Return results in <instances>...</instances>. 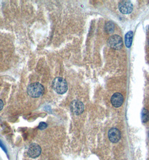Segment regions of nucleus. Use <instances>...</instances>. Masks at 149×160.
<instances>
[{"label": "nucleus", "instance_id": "3", "mask_svg": "<svg viewBox=\"0 0 149 160\" xmlns=\"http://www.w3.org/2000/svg\"><path fill=\"white\" fill-rule=\"evenodd\" d=\"M108 44L111 48L114 49H120L123 47V41L121 37L114 35L110 37L108 40Z\"/></svg>", "mask_w": 149, "mask_h": 160}, {"label": "nucleus", "instance_id": "2", "mask_svg": "<svg viewBox=\"0 0 149 160\" xmlns=\"http://www.w3.org/2000/svg\"><path fill=\"white\" fill-rule=\"evenodd\" d=\"M53 88L58 94H63L67 91L68 85L65 79L61 77H57L53 82Z\"/></svg>", "mask_w": 149, "mask_h": 160}, {"label": "nucleus", "instance_id": "13", "mask_svg": "<svg viewBox=\"0 0 149 160\" xmlns=\"http://www.w3.org/2000/svg\"><path fill=\"white\" fill-rule=\"evenodd\" d=\"M0 147H1V148H2V150L6 152V153H7V149H6L5 145H4V143H3L1 141V140H0Z\"/></svg>", "mask_w": 149, "mask_h": 160}, {"label": "nucleus", "instance_id": "4", "mask_svg": "<svg viewBox=\"0 0 149 160\" xmlns=\"http://www.w3.org/2000/svg\"><path fill=\"white\" fill-rule=\"evenodd\" d=\"M119 9L124 14H129L133 10V5L131 1L128 0L121 1L119 3Z\"/></svg>", "mask_w": 149, "mask_h": 160}, {"label": "nucleus", "instance_id": "9", "mask_svg": "<svg viewBox=\"0 0 149 160\" xmlns=\"http://www.w3.org/2000/svg\"><path fill=\"white\" fill-rule=\"evenodd\" d=\"M133 36V33L132 31H129L127 32L125 35V44L127 48H130L131 46Z\"/></svg>", "mask_w": 149, "mask_h": 160}, {"label": "nucleus", "instance_id": "6", "mask_svg": "<svg viewBox=\"0 0 149 160\" xmlns=\"http://www.w3.org/2000/svg\"><path fill=\"white\" fill-rule=\"evenodd\" d=\"M41 151L42 150L40 146L37 144L33 143L29 146L28 155L31 158H35L40 156Z\"/></svg>", "mask_w": 149, "mask_h": 160}, {"label": "nucleus", "instance_id": "11", "mask_svg": "<svg viewBox=\"0 0 149 160\" xmlns=\"http://www.w3.org/2000/svg\"><path fill=\"white\" fill-rule=\"evenodd\" d=\"M114 24H113L112 21L108 22L106 24V25H105V30H106L108 33H112L113 31H114Z\"/></svg>", "mask_w": 149, "mask_h": 160}, {"label": "nucleus", "instance_id": "7", "mask_svg": "<svg viewBox=\"0 0 149 160\" xmlns=\"http://www.w3.org/2000/svg\"><path fill=\"white\" fill-rule=\"evenodd\" d=\"M108 137L112 143H117L121 138V132L117 128H112L108 132Z\"/></svg>", "mask_w": 149, "mask_h": 160}, {"label": "nucleus", "instance_id": "12", "mask_svg": "<svg viewBox=\"0 0 149 160\" xmlns=\"http://www.w3.org/2000/svg\"><path fill=\"white\" fill-rule=\"evenodd\" d=\"M47 128V124L44 122H40L38 126V129H39L40 130H44Z\"/></svg>", "mask_w": 149, "mask_h": 160}, {"label": "nucleus", "instance_id": "14", "mask_svg": "<svg viewBox=\"0 0 149 160\" xmlns=\"http://www.w3.org/2000/svg\"><path fill=\"white\" fill-rule=\"evenodd\" d=\"M3 107H4V103H3L2 101L0 99V111L2 110Z\"/></svg>", "mask_w": 149, "mask_h": 160}, {"label": "nucleus", "instance_id": "5", "mask_svg": "<svg viewBox=\"0 0 149 160\" xmlns=\"http://www.w3.org/2000/svg\"><path fill=\"white\" fill-rule=\"evenodd\" d=\"M71 109L72 112L79 115L81 114L84 110V105L82 102L79 100H74L71 102Z\"/></svg>", "mask_w": 149, "mask_h": 160}, {"label": "nucleus", "instance_id": "8", "mask_svg": "<svg viewBox=\"0 0 149 160\" xmlns=\"http://www.w3.org/2000/svg\"><path fill=\"white\" fill-rule=\"evenodd\" d=\"M111 102L115 107H119L123 102V96L119 93H114L111 97Z\"/></svg>", "mask_w": 149, "mask_h": 160}, {"label": "nucleus", "instance_id": "10", "mask_svg": "<svg viewBox=\"0 0 149 160\" xmlns=\"http://www.w3.org/2000/svg\"><path fill=\"white\" fill-rule=\"evenodd\" d=\"M141 120L143 122H146L149 120V112L146 108H143L141 114Z\"/></svg>", "mask_w": 149, "mask_h": 160}, {"label": "nucleus", "instance_id": "1", "mask_svg": "<svg viewBox=\"0 0 149 160\" xmlns=\"http://www.w3.org/2000/svg\"><path fill=\"white\" fill-rule=\"evenodd\" d=\"M27 92L31 97L38 98L44 92V88L39 83H34L30 84L27 88Z\"/></svg>", "mask_w": 149, "mask_h": 160}]
</instances>
